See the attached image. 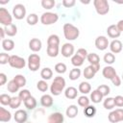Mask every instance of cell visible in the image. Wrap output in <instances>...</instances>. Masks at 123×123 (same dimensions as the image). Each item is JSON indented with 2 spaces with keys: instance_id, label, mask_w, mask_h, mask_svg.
Returning <instances> with one entry per match:
<instances>
[{
  "instance_id": "obj_3",
  "label": "cell",
  "mask_w": 123,
  "mask_h": 123,
  "mask_svg": "<svg viewBox=\"0 0 123 123\" xmlns=\"http://www.w3.org/2000/svg\"><path fill=\"white\" fill-rule=\"evenodd\" d=\"M93 5L96 10V12L100 15L107 14L110 11V5L107 0H94Z\"/></svg>"
},
{
  "instance_id": "obj_27",
  "label": "cell",
  "mask_w": 123,
  "mask_h": 123,
  "mask_svg": "<svg viewBox=\"0 0 123 123\" xmlns=\"http://www.w3.org/2000/svg\"><path fill=\"white\" fill-rule=\"evenodd\" d=\"M91 90V86L87 82H82L79 85V91L83 94H87Z\"/></svg>"
},
{
  "instance_id": "obj_11",
  "label": "cell",
  "mask_w": 123,
  "mask_h": 123,
  "mask_svg": "<svg viewBox=\"0 0 123 123\" xmlns=\"http://www.w3.org/2000/svg\"><path fill=\"white\" fill-rule=\"evenodd\" d=\"M13 118L17 123H25L28 119V114L24 110H17L13 114Z\"/></svg>"
},
{
  "instance_id": "obj_30",
  "label": "cell",
  "mask_w": 123,
  "mask_h": 123,
  "mask_svg": "<svg viewBox=\"0 0 123 123\" xmlns=\"http://www.w3.org/2000/svg\"><path fill=\"white\" fill-rule=\"evenodd\" d=\"M103 106L106 110H112L115 107V103H114V98L112 97H107L104 102H103Z\"/></svg>"
},
{
  "instance_id": "obj_5",
  "label": "cell",
  "mask_w": 123,
  "mask_h": 123,
  "mask_svg": "<svg viewBox=\"0 0 123 123\" xmlns=\"http://www.w3.org/2000/svg\"><path fill=\"white\" fill-rule=\"evenodd\" d=\"M40 66V57L37 54H31L28 58V68L31 71H37Z\"/></svg>"
},
{
  "instance_id": "obj_21",
  "label": "cell",
  "mask_w": 123,
  "mask_h": 123,
  "mask_svg": "<svg viewBox=\"0 0 123 123\" xmlns=\"http://www.w3.org/2000/svg\"><path fill=\"white\" fill-rule=\"evenodd\" d=\"M78 108L76 105H70L67 107L66 111H65V114L67 115L68 118H74L77 116L78 114Z\"/></svg>"
},
{
  "instance_id": "obj_52",
  "label": "cell",
  "mask_w": 123,
  "mask_h": 123,
  "mask_svg": "<svg viewBox=\"0 0 123 123\" xmlns=\"http://www.w3.org/2000/svg\"><path fill=\"white\" fill-rule=\"evenodd\" d=\"M111 81V83H112L115 86H119L121 85V79H120V77H119L118 75H115Z\"/></svg>"
},
{
  "instance_id": "obj_34",
  "label": "cell",
  "mask_w": 123,
  "mask_h": 123,
  "mask_svg": "<svg viewBox=\"0 0 123 123\" xmlns=\"http://www.w3.org/2000/svg\"><path fill=\"white\" fill-rule=\"evenodd\" d=\"M13 81L19 86V87H23L25 85H26V78L23 76V75H21V74H17V75H15L14 77H13Z\"/></svg>"
},
{
  "instance_id": "obj_4",
  "label": "cell",
  "mask_w": 123,
  "mask_h": 123,
  "mask_svg": "<svg viewBox=\"0 0 123 123\" xmlns=\"http://www.w3.org/2000/svg\"><path fill=\"white\" fill-rule=\"evenodd\" d=\"M59 15L56 12H43L40 16V22L43 25H51L54 24L58 21Z\"/></svg>"
},
{
  "instance_id": "obj_54",
  "label": "cell",
  "mask_w": 123,
  "mask_h": 123,
  "mask_svg": "<svg viewBox=\"0 0 123 123\" xmlns=\"http://www.w3.org/2000/svg\"><path fill=\"white\" fill-rule=\"evenodd\" d=\"M115 111L117 112V114L120 118V121H123V109H116Z\"/></svg>"
},
{
  "instance_id": "obj_49",
  "label": "cell",
  "mask_w": 123,
  "mask_h": 123,
  "mask_svg": "<svg viewBox=\"0 0 123 123\" xmlns=\"http://www.w3.org/2000/svg\"><path fill=\"white\" fill-rule=\"evenodd\" d=\"M77 55H79L81 58H83L84 60L85 59H86L87 58V55H88V53H87V51L85 49V48H79L78 50H77V53H76Z\"/></svg>"
},
{
  "instance_id": "obj_43",
  "label": "cell",
  "mask_w": 123,
  "mask_h": 123,
  "mask_svg": "<svg viewBox=\"0 0 123 123\" xmlns=\"http://www.w3.org/2000/svg\"><path fill=\"white\" fill-rule=\"evenodd\" d=\"M66 65H65V63H63V62H58L56 65H55V71L57 72V73H59V74H63V73H65V71H66Z\"/></svg>"
},
{
  "instance_id": "obj_36",
  "label": "cell",
  "mask_w": 123,
  "mask_h": 123,
  "mask_svg": "<svg viewBox=\"0 0 123 123\" xmlns=\"http://www.w3.org/2000/svg\"><path fill=\"white\" fill-rule=\"evenodd\" d=\"M80 76H81V70L78 67H75V68L71 69L70 72H69V79L72 80V81H75V80L79 79Z\"/></svg>"
},
{
  "instance_id": "obj_15",
  "label": "cell",
  "mask_w": 123,
  "mask_h": 123,
  "mask_svg": "<svg viewBox=\"0 0 123 123\" xmlns=\"http://www.w3.org/2000/svg\"><path fill=\"white\" fill-rule=\"evenodd\" d=\"M42 47V42L38 38H32L29 41V48L33 52H38Z\"/></svg>"
},
{
  "instance_id": "obj_8",
  "label": "cell",
  "mask_w": 123,
  "mask_h": 123,
  "mask_svg": "<svg viewBox=\"0 0 123 123\" xmlns=\"http://www.w3.org/2000/svg\"><path fill=\"white\" fill-rule=\"evenodd\" d=\"M12 15L15 19H23L26 15V8L23 4H16L12 8Z\"/></svg>"
},
{
  "instance_id": "obj_45",
  "label": "cell",
  "mask_w": 123,
  "mask_h": 123,
  "mask_svg": "<svg viewBox=\"0 0 123 123\" xmlns=\"http://www.w3.org/2000/svg\"><path fill=\"white\" fill-rule=\"evenodd\" d=\"M37 89H38L39 91H41V92H45V91L48 89V84L46 83V81H44V80H40V81L37 82Z\"/></svg>"
},
{
  "instance_id": "obj_41",
  "label": "cell",
  "mask_w": 123,
  "mask_h": 123,
  "mask_svg": "<svg viewBox=\"0 0 123 123\" xmlns=\"http://www.w3.org/2000/svg\"><path fill=\"white\" fill-rule=\"evenodd\" d=\"M97 90L100 91L103 96H108V94H110V92H111V88L107 85H100L97 87Z\"/></svg>"
},
{
  "instance_id": "obj_28",
  "label": "cell",
  "mask_w": 123,
  "mask_h": 123,
  "mask_svg": "<svg viewBox=\"0 0 123 123\" xmlns=\"http://www.w3.org/2000/svg\"><path fill=\"white\" fill-rule=\"evenodd\" d=\"M60 44V37L57 35H51L47 38V45L51 46H59Z\"/></svg>"
},
{
  "instance_id": "obj_40",
  "label": "cell",
  "mask_w": 123,
  "mask_h": 123,
  "mask_svg": "<svg viewBox=\"0 0 123 123\" xmlns=\"http://www.w3.org/2000/svg\"><path fill=\"white\" fill-rule=\"evenodd\" d=\"M104 62H106V63H108V64H112L113 62H114V61H115V56L111 53V52H109V53H106L105 55H104Z\"/></svg>"
},
{
  "instance_id": "obj_9",
  "label": "cell",
  "mask_w": 123,
  "mask_h": 123,
  "mask_svg": "<svg viewBox=\"0 0 123 123\" xmlns=\"http://www.w3.org/2000/svg\"><path fill=\"white\" fill-rule=\"evenodd\" d=\"M95 46L98 50L103 51L106 50L108 48V46H110V42L109 39L105 37V36H99L96 37L95 39Z\"/></svg>"
},
{
  "instance_id": "obj_32",
  "label": "cell",
  "mask_w": 123,
  "mask_h": 123,
  "mask_svg": "<svg viewBox=\"0 0 123 123\" xmlns=\"http://www.w3.org/2000/svg\"><path fill=\"white\" fill-rule=\"evenodd\" d=\"M4 29H5L6 35L9 36V37H13V36H15L16 33H17V27H16V25H14V24H12V25H10V26H8V27H5Z\"/></svg>"
},
{
  "instance_id": "obj_48",
  "label": "cell",
  "mask_w": 123,
  "mask_h": 123,
  "mask_svg": "<svg viewBox=\"0 0 123 123\" xmlns=\"http://www.w3.org/2000/svg\"><path fill=\"white\" fill-rule=\"evenodd\" d=\"M10 58H11V56L9 54H7V53H1L0 54V63L1 64L9 63Z\"/></svg>"
},
{
  "instance_id": "obj_53",
  "label": "cell",
  "mask_w": 123,
  "mask_h": 123,
  "mask_svg": "<svg viewBox=\"0 0 123 123\" xmlns=\"http://www.w3.org/2000/svg\"><path fill=\"white\" fill-rule=\"evenodd\" d=\"M7 82V76L5 73H0V86H4Z\"/></svg>"
},
{
  "instance_id": "obj_57",
  "label": "cell",
  "mask_w": 123,
  "mask_h": 123,
  "mask_svg": "<svg viewBox=\"0 0 123 123\" xmlns=\"http://www.w3.org/2000/svg\"><path fill=\"white\" fill-rule=\"evenodd\" d=\"M6 3H9V0L8 1H0V4H6Z\"/></svg>"
},
{
  "instance_id": "obj_12",
  "label": "cell",
  "mask_w": 123,
  "mask_h": 123,
  "mask_svg": "<svg viewBox=\"0 0 123 123\" xmlns=\"http://www.w3.org/2000/svg\"><path fill=\"white\" fill-rule=\"evenodd\" d=\"M73 54H74V46H73V44L67 42V43H64L62 46V55L64 58H69V57L73 56Z\"/></svg>"
},
{
  "instance_id": "obj_22",
  "label": "cell",
  "mask_w": 123,
  "mask_h": 123,
  "mask_svg": "<svg viewBox=\"0 0 123 123\" xmlns=\"http://www.w3.org/2000/svg\"><path fill=\"white\" fill-rule=\"evenodd\" d=\"M86 59L91 65H100V58L96 53H89Z\"/></svg>"
},
{
  "instance_id": "obj_1",
  "label": "cell",
  "mask_w": 123,
  "mask_h": 123,
  "mask_svg": "<svg viewBox=\"0 0 123 123\" xmlns=\"http://www.w3.org/2000/svg\"><path fill=\"white\" fill-rule=\"evenodd\" d=\"M65 87V80L64 78L61 77V76H57L54 81L51 84L50 86V91L54 96H58L62 93V91L64 89Z\"/></svg>"
},
{
  "instance_id": "obj_20",
  "label": "cell",
  "mask_w": 123,
  "mask_h": 123,
  "mask_svg": "<svg viewBox=\"0 0 123 123\" xmlns=\"http://www.w3.org/2000/svg\"><path fill=\"white\" fill-rule=\"evenodd\" d=\"M77 94H78L77 88H75L74 86H69L64 90V96L67 99H70V100L75 99L77 97Z\"/></svg>"
},
{
  "instance_id": "obj_42",
  "label": "cell",
  "mask_w": 123,
  "mask_h": 123,
  "mask_svg": "<svg viewBox=\"0 0 123 123\" xmlns=\"http://www.w3.org/2000/svg\"><path fill=\"white\" fill-rule=\"evenodd\" d=\"M108 118H109L110 122H111V123L120 122V118H119V116H118V114H117V112H116L115 111H111V112L109 113V115H108Z\"/></svg>"
},
{
  "instance_id": "obj_37",
  "label": "cell",
  "mask_w": 123,
  "mask_h": 123,
  "mask_svg": "<svg viewBox=\"0 0 123 123\" xmlns=\"http://www.w3.org/2000/svg\"><path fill=\"white\" fill-rule=\"evenodd\" d=\"M26 20H27V23H28L29 25L34 26V25H36V24L37 23V21H38V16H37L36 13H30V14L27 16Z\"/></svg>"
},
{
  "instance_id": "obj_10",
  "label": "cell",
  "mask_w": 123,
  "mask_h": 123,
  "mask_svg": "<svg viewBox=\"0 0 123 123\" xmlns=\"http://www.w3.org/2000/svg\"><path fill=\"white\" fill-rule=\"evenodd\" d=\"M100 69V65H88V66H86L85 69H84V72H83V74H84V77L86 78V79H87V80H90V79H92L94 76H95V74H96V72L98 71Z\"/></svg>"
},
{
  "instance_id": "obj_25",
  "label": "cell",
  "mask_w": 123,
  "mask_h": 123,
  "mask_svg": "<svg viewBox=\"0 0 123 123\" xmlns=\"http://www.w3.org/2000/svg\"><path fill=\"white\" fill-rule=\"evenodd\" d=\"M53 76V71L51 70V68L49 67H44L43 69H41L40 71V77L42 78V80H50Z\"/></svg>"
},
{
  "instance_id": "obj_35",
  "label": "cell",
  "mask_w": 123,
  "mask_h": 123,
  "mask_svg": "<svg viewBox=\"0 0 123 123\" xmlns=\"http://www.w3.org/2000/svg\"><path fill=\"white\" fill-rule=\"evenodd\" d=\"M7 89L11 92V93H15L18 89H19V86L13 81V79L12 80H11L9 83H8V85H7Z\"/></svg>"
},
{
  "instance_id": "obj_47",
  "label": "cell",
  "mask_w": 123,
  "mask_h": 123,
  "mask_svg": "<svg viewBox=\"0 0 123 123\" xmlns=\"http://www.w3.org/2000/svg\"><path fill=\"white\" fill-rule=\"evenodd\" d=\"M56 2L54 0H42L41 1V6L46 9V10H51L52 8H54Z\"/></svg>"
},
{
  "instance_id": "obj_59",
  "label": "cell",
  "mask_w": 123,
  "mask_h": 123,
  "mask_svg": "<svg viewBox=\"0 0 123 123\" xmlns=\"http://www.w3.org/2000/svg\"><path fill=\"white\" fill-rule=\"evenodd\" d=\"M28 123H31V122H28Z\"/></svg>"
},
{
  "instance_id": "obj_26",
  "label": "cell",
  "mask_w": 123,
  "mask_h": 123,
  "mask_svg": "<svg viewBox=\"0 0 123 123\" xmlns=\"http://www.w3.org/2000/svg\"><path fill=\"white\" fill-rule=\"evenodd\" d=\"M84 114H85V116H86L88 118L93 117L96 114V108L94 106H91V105L86 107L84 109Z\"/></svg>"
},
{
  "instance_id": "obj_14",
  "label": "cell",
  "mask_w": 123,
  "mask_h": 123,
  "mask_svg": "<svg viewBox=\"0 0 123 123\" xmlns=\"http://www.w3.org/2000/svg\"><path fill=\"white\" fill-rule=\"evenodd\" d=\"M102 74H103V76H104L106 79H109V80H111L115 75H117L115 69H114L112 66H111V65L105 66V67L103 68Z\"/></svg>"
},
{
  "instance_id": "obj_58",
  "label": "cell",
  "mask_w": 123,
  "mask_h": 123,
  "mask_svg": "<svg viewBox=\"0 0 123 123\" xmlns=\"http://www.w3.org/2000/svg\"><path fill=\"white\" fill-rule=\"evenodd\" d=\"M122 81H123V74H122Z\"/></svg>"
},
{
  "instance_id": "obj_46",
  "label": "cell",
  "mask_w": 123,
  "mask_h": 123,
  "mask_svg": "<svg viewBox=\"0 0 123 123\" xmlns=\"http://www.w3.org/2000/svg\"><path fill=\"white\" fill-rule=\"evenodd\" d=\"M32 95H31V93H30V91L28 90V89H22L21 91H19V94H18V97L20 98V100L22 101V102H24V101H26L28 98H30Z\"/></svg>"
},
{
  "instance_id": "obj_16",
  "label": "cell",
  "mask_w": 123,
  "mask_h": 123,
  "mask_svg": "<svg viewBox=\"0 0 123 123\" xmlns=\"http://www.w3.org/2000/svg\"><path fill=\"white\" fill-rule=\"evenodd\" d=\"M110 49L112 54H117L120 53L122 50V42L118 39H113L110 43Z\"/></svg>"
},
{
  "instance_id": "obj_44",
  "label": "cell",
  "mask_w": 123,
  "mask_h": 123,
  "mask_svg": "<svg viewBox=\"0 0 123 123\" xmlns=\"http://www.w3.org/2000/svg\"><path fill=\"white\" fill-rule=\"evenodd\" d=\"M11 100H12V97H11L10 95H8V94L3 93V94L0 95V103H1L3 106H7V105L10 106Z\"/></svg>"
},
{
  "instance_id": "obj_19",
  "label": "cell",
  "mask_w": 123,
  "mask_h": 123,
  "mask_svg": "<svg viewBox=\"0 0 123 123\" xmlns=\"http://www.w3.org/2000/svg\"><path fill=\"white\" fill-rule=\"evenodd\" d=\"M12 118V113L3 107H0V121L1 122H8Z\"/></svg>"
},
{
  "instance_id": "obj_13",
  "label": "cell",
  "mask_w": 123,
  "mask_h": 123,
  "mask_svg": "<svg viewBox=\"0 0 123 123\" xmlns=\"http://www.w3.org/2000/svg\"><path fill=\"white\" fill-rule=\"evenodd\" d=\"M64 120V117L62 115V113L56 111L51 113L48 118H47V123H62Z\"/></svg>"
},
{
  "instance_id": "obj_17",
  "label": "cell",
  "mask_w": 123,
  "mask_h": 123,
  "mask_svg": "<svg viewBox=\"0 0 123 123\" xmlns=\"http://www.w3.org/2000/svg\"><path fill=\"white\" fill-rule=\"evenodd\" d=\"M107 33H108V36H109L110 37H111V38H117V37L120 36V34H121V32L118 30L117 26L114 25V24L110 25V26L108 27Z\"/></svg>"
},
{
  "instance_id": "obj_39",
  "label": "cell",
  "mask_w": 123,
  "mask_h": 123,
  "mask_svg": "<svg viewBox=\"0 0 123 123\" xmlns=\"http://www.w3.org/2000/svg\"><path fill=\"white\" fill-rule=\"evenodd\" d=\"M21 100H20V98L18 97V96H13V97H12V100H11V104H10V107H11V109H17V108H19V106L21 105Z\"/></svg>"
},
{
  "instance_id": "obj_7",
  "label": "cell",
  "mask_w": 123,
  "mask_h": 123,
  "mask_svg": "<svg viewBox=\"0 0 123 123\" xmlns=\"http://www.w3.org/2000/svg\"><path fill=\"white\" fill-rule=\"evenodd\" d=\"M9 64L13 67V68H17V69H21V68H24L25 65H26V62L23 58L19 57V56H16V55H12L11 56L10 58V62H9Z\"/></svg>"
},
{
  "instance_id": "obj_38",
  "label": "cell",
  "mask_w": 123,
  "mask_h": 123,
  "mask_svg": "<svg viewBox=\"0 0 123 123\" xmlns=\"http://www.w3.org/2000/svg\"><path fill=\"white\" fill-rule=\"evenodd\" d=\"M77 101H78V105L81 106V107H83V108L85 109L86 107L89 106V101H90V100H89L88 97H86V95H83V96H80Z\"/></svg>"
},
{
  "instance_id": "obj_23",
  "label": "cell",
  "mask_w": 123,
  "mask_h": 123,
  "mask_svg": "<svg viewBox=\"0 0 123 123\" xmlns=\"http://www.w3.org/2000/svg\"><path fill=\"white\" fill-rule=\"evenodd\" d=\"M2 47L5 51H12L14 48V42L10 38H5L2 40Z\"/></svg>"
},
{
  "instance_id": "obj_33",
  "label": "cell",
  "mask_w": 123,
  "mask_h": 123,
  "mask_svg": "<svg viewBox=\"0 0 123 123\" xmlns=\"http://www.w3.org/2000/svg\"><path fill=\"white\" fill-rule=\"evenodd\" d=\"M59 54V46H51L47 45V55L51 58L57 57Z\"/></svg>"
},
{
  "instance_id": "obj_50",
  "label": "cell",
  "mask_w": 123,
  "mask_h": 123,
  "mask_svg": "<svg viewBox=\"0 0 123 123\" xmlns=\"http://www.w3.org/2000/svg\"><path fill=\"white\" fill-rule=\"evenodd\" d=\"M114 103L117 107H123V96L117 95L114 97Z\"/></svg>"
},
{
  "instance_id": "obj_18",
  "label": "cell",
  "mask_w": 123,
  "mask_h": 123,
  "mask_svg": "<svg viewBox=\"0 0 123 123\" xmlns=\"http://www.w3.org/2000/svg\"><path fill=\"white\" fill-rule=\"evenodd\" d=\"M40 104L44 108H50L53 105V97L50 94H44L40 98Z\"/></svg>"
},
{
  "instance_id": "obj_55",
  "label": "cell",
  "mask_w": 123,
  "mask_h": 123,
  "mask_svg": "<svg viewBox=\"0 0 123 123\" xmlns=\"http://www.w3.org/2000/svg\"><path fill=\"white\" fill-rule=\"evenodd\" d=\"M116 26H117V28H118V30H119L120 32H123V19L119 20V21L117 22Z\"/></svg>"
},
{
  "instance_id": "obj_29",
  "label": "cell",
  "mask_w": 123,
  "mask_h": 123,
  "mask_svg": "<svg viewBox=\"0 0 123 123\" xmlns=\"http://www.w3.org/2000/svg\"><path fill=\"white\" fill-rule=\"evenodd\" d=\"M24 103V106L28 109V110H34L36 107H37V100L35 97L31 96L30 98H28L26 101L23 102Z\"/></svg>"
},
{
  "instance_id": "obj_31",
  "label": "cell",
  "mask_w": 123,
  "mask_h": 123,
  "mask_svg": "<svg viewBox=\"0 0 123 123\" xmlns=\"http://www.w3.org/2000/svg\"><path fill=\"white\" fill-rule=\"evenodd\" d=\"M84 59L83 58H81L79 55H77V54H74L73 56H72V58H71V63L75 66V67H79V66H81V65H83V63H84Z\"/></svg>"
},
{
  "instance_id": "obj_2",
  "label": "cell",
  "mask_w": 123,
  "mask_h": 123,
  "mask_svg": "<svg viewBox=\"0 0 123 123\" xmlns=\"http://www.w3.org/2000/svg\"><path fill=\"white\" fill-rule=\"evenodd\" d=\"M63 35H64V37L67 40H75L79 37L80 31L73 24L65 23L63 25Z\"/></svg>"
},
{
  "instance_id": "obj_51",
  "label": "cell",
  "mask_w": 123,
  "mask_h": 123,
  "mask_svg": "<svg viewBox=\"0 0 123 123\" xmlns=\"http://www.w3.org/2000/svg\"><path fill=\"white\" fill-rule=\"evenodd\" d=\"M62 5L65 7V8H71L75 5L76 1L75 0H62Z\"/></svg>"
},
{
  "instance_id": "obj_56",
  "label": "cell",
  "mask_w": 123,
  "mask_h": 123,
  "mask_svg": "<svg viewBox=\"0 0 123 123\" xmlns=\"http://www.w3.org/2000/svg\"><path fill=\"white\" fill-rule=\"evenodd\" d=\"M0 34H1V38H4L5 34H6V32H5V29H4V28H0ZM4 39H5V38H4Z\"/></svg>"
},
{
  "instance_id": "obj_6",
  "label": "cell",
  "mask_w": 123,
  "mask_h": 123,
  "mask_svg": "<svg viewBox=\"0 0 123 123\" xmlns=\"http://www.w3.org/2000/svg\"><path fill=\"white\" fill-rule=\"evenodd\" d=\"M0 23L5 27H8L12 24V17L9 11L5 8L0 9Z\"/></svg>"
},
{
  "instance_id": "obj_24",
  "label": "cell",
  "mask_w": 123,
  "mask_h": 123,
  "mask_svg": "<svg viewBox=\"0 0 123 123\" xmlns=\"http://www.w3.org/2000/svg\"><path fill=\"white\" fill-rule=\"evenodd\" d=\"M103 97H104V96H103V95L101 94V92L98 91L97 89L93 90V91L90 93V99H91V101H92L93 103H95V104L100 103V102L102 101Z\"/></svg>"
}]
</instances>
